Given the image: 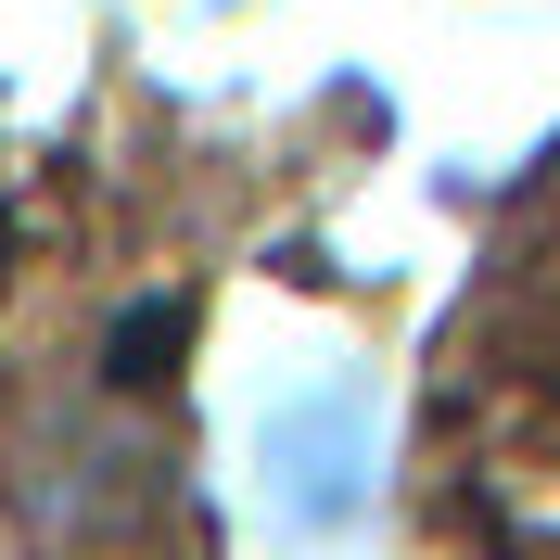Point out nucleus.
I'll list each match as a JSON object with an SVG mask.
<instances>
[{
  "label": "nucleus",
  "instance_id": "2",
  "mask_svg": "<svg viewBox=\"0 0 560 560\" xmlns=\"http://www.w3.org/2000/svg\"><path fill=\"white\" fill-rule=\"evenodd\" d=\"M178 357H191V293H140V306L115 318V383H128V395H166Z\"/></svg>",
  "mask_w": 560,
  "mask_h": 560
},
{
  "label": "nucleus",
  "instance_id": "1",
  "mask_svg": "<svg viewBox=\"0 0 560 560\" xmlns=\"http://www.w3.org/2000/svg\"><path fill=\"white\" fill-rule=\"evenodd\" d=\"M383 485V395L370 383H306L255 420V497L280 535H345Z\"/></svg>",
  "mask_w": 560,
  "mask_h": 560
}]
</instances>
